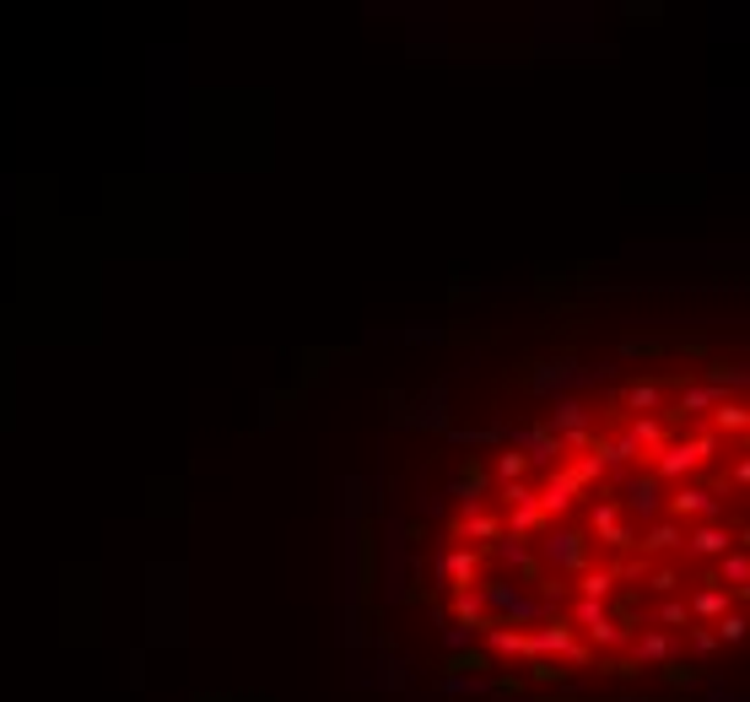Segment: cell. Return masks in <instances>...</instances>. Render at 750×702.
I'll use <instances>...</instances> for the list:
<instances>
[{"label": "cell", "instance_id": "1", "mask_svg": "<svg viewBox=\"0 0 750 702\" xmlns=\"http://www.w3.org/2000/svg\"><path fill=\"white\" fill-rule=\"evenodd\" d=\"M713 449H718L713 432H702V438H692V443H664V449L653 454V470H659L664 481H686L692 470H702L707 460H713Z\"/></svg>", "mask_w": 750, "mask_h": 702}, {"label": "cell", "instance_id": "2", "mask_svg": "<svg viewBox=\"0 0 750 702\" xmlns=\"http://www.w3.org/2000/svg\"><path fill=\"white\" fill-rule=\"evenodd\" d=\"M573 616H577V627H583L594 644H627V633L610 622V611H605V605H594V600H577Z\"/></svg>", "mask_w": 750, "mask_h": 702}, {"label": "cell", "instance_id": "3", "mask_svg": "<svg viewBox=\"0 0 750 702\" xmlns=\"http://www.w3.org/2000/svg\"><path fill=\"white\" fill-rule=\"evenodd\" d=\"M529 654H573L577 665H588V648L573 644V627H540L529 638Z\"/></svg>", "mask_w": 750, "mask_h": 702}, {"label": "cell", "instance_id": "4", "mask_svg": "<svg viewBox=\"0 0 750 702\" xmlns=\"http://www.w3.org/2000/svg\"><path fill=\"white\" fill-rule=\"evenodd\" d=\"M729 400V389H718V384H707V389H686L675 406L664 410V421H681V416H696V410H707V406H724Z\"/></svg>", "mask_w": 750, "mask_h": 702}, {"label": "cell", "instance_id": "5", "mask_svg": "<svg viewBox=\"0 0 750 702\" xmlns=\"http://www.w3.org/2000/svg\"><path fill=\"white\" fill-rule=\"evenodd\" d=\"M573 475H567V470H562V475H551V481H545V492H540V497H534V503H540V514H567V508H573Z\"/></svg>", "mask_w": 750, "mask_h": 702}, {"label": "cell", "instance_id": "6", "mask_svg": "<svg viewBox=\"0 0 750 702\" xmlns=\"http://www.w3.org/2000/svg\"><path fill=\"white\" fill-rule=\"evenodd\" d=\"M686 546H692L696 557H724L734 540H729V529H724V525H702V529H692V535H686Z\"/></svg>", "mask_w": 750, "mask_h": 702}, {"label": "cell", "instance_id": "7", "mask_svg": "<svg viewBox=\"0 0 750 702\" xmlns=\"http://www.w3.org/2000/svg\"><path fill=\"white\" fill-rule=\"evenodd\" d=\"M670 508H675V519H686V514H707V519H713V514H718V503H713L702 486H681V492L670 497Z\"/></svg>", "mask_w": 750, "mask_h": 702}, {"label": "cell", "instance_id": "8", "mask_svg": "<svg viewBox=\"0 0 750 702\" xmlns=\"http://www.w3.org/2000/svg\"><path fill=\"white\" fill-rule=\"evenodd\" d=\"M627 443H632V449H653V454H659V449H664V421H659V416H637L632 432H627Z\"/></svg>", "mask_w": 750, "mask_h": 702}, {"label": "cell", "instance_id": "9", "mask_svg": "<svg viewBox=\"0 0 750 702\" xmlns=\"http://www.w3.org/2000/svg\"><path fill=\"white\" fill-rule=\"evenodd\" d=\"M616 589V568H594V573H583L577 579V594L583 600H594V605H605V594Z\"/></svg>", "mask_w": 750, "mask_h": 702}, {"label": "cell", "instance_id": "10", "mask_svg": "<svg viewBox=\"0 0 750 702\" xmlns=\"http://www.w3.org/2000/svg\"><path fill=\"white\" fill-rule=\"evenodd\" d=\"M681 540H686V529H681V525H659V529L642 535V551H675Z\"/></svg>", "mask_w": 750, "mask_h": 702}, {"label": "cell", "instance_id": "11", "mask_svg": "<svg viewBox=\"0 0 750 702\" xmlns=\"http://www.w3.org/2000/svg\"><path fill=\"white\" fill-rule=\"evenodd\" d=\"M486 638H491V648H502V654H529V633H513V627H486Z\"/></svg>", "mask_w": 750, "mask_h": 702}, {"label": "cell", "instance_id": "12", "mask_svg": "<svg viewBox=\"0 0 750 702\" xmlns=\"http://www.w3.org/2000/svg\"><path fill=\"white\" fill-rule=\"evenodd\" d=\"M551 562L577 568V562H583V535H556V540H551Z\"/></svg>", "mask_w": 750, "mask_h": 702}, {"label": "cell", "instance_id": "13", "mask_svg": "<svg viewBox=\"0 0 750 702\" xmlns=\"http://www.w3.org/2000/svg\"><path fill=\"white\" fill-rule=\"evenodd\" d=\"M443 568H449V579H454L460 589H470V579H475V568H481V562H475V551H449V562H443Z\"/></svg>", "mask_w": 750, "mask_h": 702}, {"label": "cell", "instance_id": "14", "mask_svg": "<svg viewBox=\"0 0 750 702\" xmlns=\"http://www.w3.org/2000/svg\"><path fill=\"white\" fill-rule=\"evenodd\" d=\"M750 579V557L734 546V551H724V584H734V589H745Z\"/></svg>", "mask_w": 750, "mask_h": 702}, {"label": "cell", "instance_id": "15", "mask_svg": "<svg viewBox=\"0 0 750 702\" xmlns=\"http://www.w3.org/2000/svg\"><path fill=\"white\" fill-rule=\"evenodd\" d=\"M713 638H718V644H745V616H740V611H724V616H718V633H713Z\"/></svg>", "mask_w": 750, "mask_h": 702}, {"label": "cell", "instance_id": "16", "mask_svg": "<svg viewBox=\"0 0 750 702\" xmlns=\"http://www.w3.org/2000/svg\"><path fill=\"white\" fill-rule=\"evenodd\" d=\"M454 611H460V622H470V627H481V633L491 627V622L481 616V594H470V589H460V600H454Z\"/></svg>", "mask_w": 750, "mask_h": 702}, {"label": "cell", "instance_id": "17", "mask_svg": "<svg viewBox=\"0 0 750 702\" xmlns=\"http://www.w3.org/2000/svg\"><path fill=\"white\" fill-rule=\"evenodd\" d=\"M724 611H729V594H724V589H702V594H696V616H713V622H718Z\"/></svg>", "mask_w": 750, "mask_h": 702}, {"label": "cell", "instance_id": "18", "mask_svg": "<svg viewBox=\"0 0 750 702\" xmlns=\"http://www.w3.org/2000/svg\"><path fill=\"white\" fill-rule=\"evenodd\" d=\"M713 421H718V432H745V406H729V400H724V406L713 410Z\"/></svg>", "mask_w": 750, "mask_h": 702}, {"label": "cell", "instance_id": "19", "mask_svg": "<svg viewBox=\"0 0 750 702\" xmlns=\"http://www.w3.org/2000/svg\"><path fill=\"white\" fill-rule=\"evenodd\" d=\"M540 519H545V514H540V503H534V497L513 508V529H519V535H529V529H540Z\"/></svg>", "mask_w": 750, "mask_h": 702}, {"label": "cell", "instance_id": "20", "mask_svg": "<svg viewBox=\"0 0 750 702\" xmlns=\"http://www.w3.org/2000/svg\"><path fill=\"white\" fill-rule=\"evenodd\" d=\"M464 535H475V540H497V535H502V525H497V519H486V514H470V519H464Z\"/></svg>", "mask_w": 750, "mask_h": 702}, {"label": "cell", "instance_id": "21", "mask_svg": "<svg viewBox=\"0 0 750 702\" xmlns=\"http://www.w3.org/2000/svg\"><path fill=\"white\" fill-rule=\"evenodd\" d=\"M653 503H659V486H653V481H632V508L637 514H648Z\"/></svg>", "mask_w": 750, "mask_h": 702}, {"label": "cell", "instance_id": "22", "mask_svg": "<svg viewBox=\"0 0 750 702\" xmlns=\"http://www.w3.org/2000/svg\"><path fill=\"white\" fill-rule=\"evenodd\" d=\"M627 406L653 410V406H659V389H653V384H637V389H627Z\"/></svg>", "mask_w": 750, "mask_h": 702}, {"label": "cell", "instance_id": "23", "mask_svg": "<svg viewBox=\"0 0 750 702\" xmlns=\"http://www.w3.org/2000/svg\"><path fill=\"white\" fill-rule=\"evenodd\" d=\"M637 654H642V659H664V654H670V638H664V633H648V638L637 644Z\"/></svg>", "mask_w": 750, "mask_h": 702}, {"label": "cell", "instance_id": "24", "mask_svg": "<svg viewBox=\"0 0 750 702\" xmlns=\"http://www.w3.org/2000/svg\"><path fill=\"white\" fill-rule=\"evenodd\" d=\"M686 616H692V611H686L681 600H670V605L659 611V627H686Z\"/></svg>", "mask_w": 750, "mask_h": 702}, {"label": "cell", "instance_id": "25", "mask_svg": "<svg viewBox=\"0 0 750 702\" xmlns=\"http://www.w3.org/2000/svg\"><path fill=\"white\" fill-rule=\"evenodd\" d=\"M523 465H529L523 454H502V460H497V475H502V481H519V475H523Z\"/></svg>", "mask_w": 750, "mask_h": 702}, {"label": "cell", "instance_id": "26", "mask_svg": "<svg viewBox=\"0 0 750 702\" xmlns=\"http://www.w3.org/2000/svg\"><path fill=\"white\" fill-rule=\"evenodd\" d=\"M599 470H605V465H599V460H594V454H588V460H577V465L567 470V475H573V486H583V481H594V475H599Z\"/></svg>", "mask_w": 750, "mask_h": 702}, {"label": "cell", "instance_id": "27", "mask_svg": "<svg viewBox=\"0 0 750 702\" xmlns=\"http://www.w3.org/2000/svg\"><path fill=\"white\" fill-rule=\"evenodd\" d=\"M556 421H562L567 432H577V427H583V406H573V400H567V406H556Z\"/></svg>", "mask_w": 750, "mask_h": 702}, {"label": "cell", "instance_id": "28", "mask_svg": "<svg viewBox=\"0 0 750 702\" xmlns=\"http://www.w3.org/2000/svg\"><path fill=\"white\" fill-rule=\"evenodd\" d=\"M675 584H681V573H675V568H659V573H653V589H659V594H670Z\"/></svg>", "mask_w": 750, "mask_h": 702}, {"label": "cell", "instance_id": "29", "mask_svg": "<svg viewBox=\"0 0 750 702\" xmlns=\"http://www.w3.org/2000/svg\"><path fill=\"white\" fill-rule=\"evenodd\" d=\"M692 644L702 648V654H707V648H718V638H713V633H707V627H696V633H692Z\"/></svg>", "mask_w": 750, "mask_h": 702}]
</instances>
